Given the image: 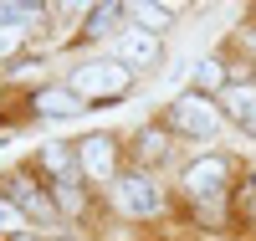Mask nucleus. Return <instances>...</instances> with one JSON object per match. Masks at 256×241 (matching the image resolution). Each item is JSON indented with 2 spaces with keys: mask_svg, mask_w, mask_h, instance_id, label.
I'll return each mask as SVG.
<instances>
[{
  "mask_svg": "<svg viewBox=\"0 0 256 241\" xmlns=\"http://www.w3.org/2000/svg\"><path fill=\"white\" fill-rule=\"evenodd\" d=\"M128 87V67L123 62H88L72 72V93L77 98H113Z\"/></svg>",
  "mask_w": 256,
  "mask_h": 241,
  "instance_id": "1",
  "label": "nucleus"
},
{
  "mask_svg": "<svg viewBox=\"0 0 256 241\" xmlns=\"http://www.w3.org/2000/svg\"><path fill=\"white\" fill-rule=\"evenodd\" d=\"M174 128H184V134H200V139H210L220 128V113L210 108V98L205 93H184L180 103H174Z\"/></svg>",
  "mask_w": 256,
  "mask_h": 241,
  "instance_id": "2",
  "label": "nucleus"
},
{
  "mask_svg": "<svg viewBox=\"0 0 256 241\" xmlns=\"http://www.w3.org/2000/svg\"><path fill=\"white\" fill-rule=\"evenodd\" d=\"M226 185V159H200V164H190L184 174V190L195 195V200H216Z\"/></svg>",
  "mask_w": 256,
  "mask_h": 241,
  "instance_id": "3",
  "label": "nucleus"
},
{
  "mask_svg": "<svg viewBox=\"0 0 256 241\" xmlns=\"http://www.w3.org/2000/svg\"><path fill=\"white\" fill-rule=\"evenodd\" d=\"M118 205H123L128 215H154V210H159V190L148 185L144 174H134V180L118 185Z\"/></svg>",
  "mask_w": 256,
  "mask_h": 241,
  "instance_id": "4",
  "label": "nucleus"
},
{
  "mask_svg": "<svg viewBox=\"0 0 256 241\" xmlns=\"http://www.w3.org/2000/svg\"><path fill=\"white\" fill-rule=\"evenodd\" d=\"M118 57H123V67H154L159 62V41L148 31H123L118 36Z\"/></svg>",
  "mask_w": 256,
  "mask_h": 241,
  "instance_id": "5",
  "label": "nucleus"
},
{
  "mask_svg": "<svg viewBox=\"0 0 256 241\" xmlns=\"http://www.w3.org/2000/svg\"><path fill=\"white\" fill-rule=\"evenodd\" d=\"M82 169L92 180H113V139L108 134H88L82 139Z\"/></svg>",
  "mask_w": 256,
  "mask_h": 241,
  "instance_id": "6",
  "label": "nucleus"
},
{
  "mask_svg": "<svg viewBox=\"0 0 256 241\" xmlns=\"http://www.w3.org/2000/svg\"><path fill=\"white\" fill-rule=\"evenodd\" d=\"M36 108L46 118H67V113H77V108H88V103H77L72 87H46V93H36Z\"/></svg>",
  "mask_w": 256,
  "mask_h": 241,
  "instance_id": "7",
  "label": "nucleus"
},
{
  "mask_svg": "<svg viewBox=\"0 0 256 241\" xmlns=\"http://www.w3.org/2000/svg\"><path fill=\"white\" fill-rule=\"evenodd\" d=\"M134 16L144 21V31H148V36L169 26V11H164V6H134Z\"/></svg>",
  "mask_w": 256,
  "mask_h": 241,
  "instance_id": "8",
  "label": "nucleus"
},
{
  "mask_svg": "<svg viewBox=\"0 0 256 241\" xmlns=\"http://www.w3.org/2000/svg\"><path fill=\"white\" fill-rule=\"evenodd\" d=\"M226 108H230V113H236V118L246 123V118H251V108H256V87H236V93H230V103H226Z\"/></svg>",
  "mask_w": 256,
  "mask_h": 241,
  "instance_id": "9",
  "label": "nucleus"
},
{
  "mask_svg": "<svg viewBox=\"0 0 256 241\" xmlns=\"http://www.w3.org/2000/svg\"><path fill=\"white\" fill-rule=\"evenodd\" d=\"M20 226H26V215H20L10 200H0V231H10V236H20Z\"/></svg>",
  "mask_w": 256,
  "mask_h": 241,
  "instance_id": "10",
  "label": "nucleus"
},
{
  "mask_svg": "<svg viewBox=\"0 0 256 241\" xmlns=\"http://www.w3.org/2000/svg\"><path fill=\"white\" fill-rule=\"evenodd\" d=\"M20 47V26H0V57H10Z\"/></svg>",
  "mask_w": 256,
  "mask_h": 241,
  "instance_id": "11",
  "label": "nucleus"
},
{
  "mask_svg": "<svg viewBox=\"0 0 256 241\" xmlns=\"http://www.w3.org/2000/svg\"><path fill=\"white\" fill-rule=\"evenodd\" d=\"M113 21H118V6H98L92 11V31H108Z\"/></svg>",
  "mask_w": 256,
  "mask_h": 241,
  "instance_id": "12",
  "label": "nucleus"
},
{
  "mask_svg": "<svg viewBox=\"0 0 256 241\" xmlns=\"http://www.w3.org/2000/svg\"><path fill=\"white\" fill-rule=\"evenodd\" d=\"M220 77H226V72H220V62H200V82H205V87H216Z\"/></svg>",
  "mask_w": 256,
  "mask_h": 241,
  "instance_id": "13",
  "label": "nucleus"
},
{
  "mask_svg": "<svg viewBox=\"0 0 256 241\" xmlns=\"http://www.w3.org/2000/svg\"><path fill=\"white\" fill-rule=\"evenodd\" d=\"M246 128H256V108H251V118H246Z\"/></svg>",
  "mask_w": 256,
  "mask_h": 241,
  "instance_id": "14",
  "label": "nucleus"
},
{
  "mask_svg": "<svg viewBox=\"0 0 256 241\" xmlns=\"http://www.w3.org/2000/svg\"><path fill=\"white\" fill-rule=\"evenodd\" d=\"M16 241H26V236H16Z\"/></svg>",
  "mask_w": 256,
  "mask_h": 241,
  "instance_id": "15",
  "label": "nucleus"
}]
</instances>
